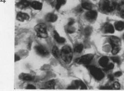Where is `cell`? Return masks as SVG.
Wrapping results in <instances>:
<instances>
[{
	"mask_svg": "<svg viewBox=\"0 0 124 91\" xmlns=\"http://www.w3.org/2000/svg\"><path fill=\"white\" fill-rule=\"evenodd\" d=\"M61 56L63 60L66 63H70L73 59L72 49L69 46H64L61 49Z\"/></svg>",
	"mask_w": 124,
	"mask_h": 91,
	"instance_id": "1",
	"label": "cell"
},
{
	"mask_svg": "<svg viewBox=\"0 0 124 91\" xmlns=\"http://www.w3.org/2000/svg\"><path fill=\"white\" fill-rule=\"evenodd\" d=\"M35 31L37 33V36L41 38H47L48 35L47 32V26L44 23H39L34 27Z\"/></svg>",
	"mask_w": 124,
	"mask_h": 91,
	"instance_id": "2",
	"label": "cell"
},
{
	"mask_svg": "<svg viewBox=\"0 0 124 91\" xmlns=\"http://www.w3.org/2000/svg\"><path fill=\"white\" fill-rule=\"evenodd\" d=\"M88 68L89 69L90 72H91L92 76L94 77L96 80L98 81H100L103 79L104 77V73L103 72L95 66H88Z\"/></svg>",
	"mask_w": 124,
	"mask_h": 91,
	"instance_id": "3",
	"label": "cell"
},
{
	"mask_svg": "<svg viewBox=\"0 0 124 91\" xmlns=\"http://www.w3.org/2000/svg\"><path fill=\"white\" fill-rule=\"evenodd\" d=\"M116 7V3L113 0H105L102 5V8L104 11L107 12L114 11Z\"/></svg>",
	"mask_w": 124,
	"mask_h": 91,
	"instance_id": "4",
	"label": "cell"
},
{
	"mask_svg": "<svg viewBox=\"0 0 124 91\" xmlns=\"http://www.w3.org/2000/svg\"><path fill=\"white\" fill-rule=\"evenodd\" d=\"M94 55L92 54L86 55L84 56H83L80 58H77L76 59V62L77 63L87 64L92 61L93 59L94 58Z\"/></svg>",
	"mask_w": 124,
	"mask_h": 91,
	"instance_id": "5",
	"label": "cell"
},
{
	"mask_svg": "<svg viewBox=\"0 0 124 91\" xmlns=\"http://www.w3.org/2000/svg\"><path fill=\"white\" fill-rule=\"evenodd\" d=\"M35 49L37 53L41 56H48L49 54L48 50L46 49L45 47L43 46H36V47H35Z\"/></svg>",
	"mask_w": 124,
	"mask_h": 91,
	"instance_id": "6",
	"label": "cell"
},
{
	"mask_svg": "<svg viewBox=\"0 0 124 91\" xmlns=\"http://www.w3.org/2000/svg\"><path fill=\"white\" fill-rule=\"evenodd\" d=\"M109 42L112 47H120L121 45L120 39L116 36H111L109 38Z\"/></svg>",
	"mask_w": 124,
	"mask_h": 91,
	"instance_id": "7",
	"label": "cell"
},
{
	"mask_svg": "<svg viewBox=\"0 0 124 91\" xmlns=\"http://www.w3.org/2000/svg\"><path fill=\"white\" fill-rule=\"evenodd\" d=\"M86 17L88 20L93 21L95 20L97 16V13L95 11H91L87 12L85 14Z\"/></svg>",
	"mask_w": 124,
	"mask_h": 91,
	"instance_id": "8",
	"label": "cell"
},
{
	"mask_svg": "<svg viewBox=\"0 0 124 91\" xmlns=\"http://www.w3.org/2000/svg\"><path fill=\"white\" fill-rule=\"evenodd\" d=\"M30 18L29 15L26 13H24L22 12L18 13L16 15V19L20 21H24L29 20Z\"/></svg>",
	"mask_w": 124,
	"mask_h": 91,
	"instance_id": "9",
	"label": "cell"
},
{
	"mask_svg": "<svg viewBox=\"0 0 124 91\" xmlns=\"http://www.w3.org/2000/svg\"><path fill=\"white\" fill-rule=\"evenodd\" d=\"M19 78L22 80L27 81H33L34 79V77L33 75L30 74L21 73L20 75Z\"/></svg>",
	"mask_w": 124,
	"mask_h": 91,
	"instance_id": "10",
	"label": "cell"
},
{
	"mask_svg": "<svg viewBox=\"0 0 124 91\" xmlns=\"http://www.w3.org/2000/svg\"><path fill=\"white\" fill-rule=\"evenodd\" d=\"M104 31L105 33L113 34L115 32V29L112 25L109 23H107L104 25Z\"/></svg>",
	"mask_w": 124,
	"mask_h": 91,
	"instance_id": "11",
	"label": "cell"
},
{
	"mask_svg": "<svg viewBox=\"0 0 124 91\" xmlns=\"http://www.w3.org/2000/svg\"><path fill=\"white\" fill-rule=\"evenodd\" d=\"M57 20V16L53 13H48L45 16V20L48 22L54 23Z\"/></svg>",
	"mask_w": 124,
	"mask_h": 91,
	"instance_id": "12",
	"label": "cell"
},
{
	"mask_svg": "<svg viewBox=\"0 0 124 91\" xmlns=\"http://www.w3.org/2000/svg\"><path fill=\"white\" fill-rule=\"evenodd\" d=\"M30 4V3L27 0H21L17 4V6L20 8L23 9L28 7Z\"/></svg>",
	"mask_w": 124,
	"mask_h": 91,
	"instance_id": "13",
	"label": "cell"
},
{
	"mask_svg": "<svg viewBox=\"0 0 124 91\" xmlns=\"http://www.w3.org/2000/svg\"><path fill=\"white\" fill-rule=\"evenodd\" d=\"M108 62H109V59L106 56H102L98 61L99 64H100L101 67L103 68L106 67V66L108 64Z\"/></svg>",
	"mask_w": 124,
	"mask_h": 91,
	"instance_id": "14",
	"label": "cell"
},
{
	"mask_svg": "<svg viewBox=\"0 0 124 91\" xmlns=\"http://www.w3.org/2000/svg\"><path fill=\"white\" fill-rule=\"evenodd\" d=\"M31 6L36 10H41L43 7L42 3L38 1H33L31 3Z\"/></svg>",
	"mask_w": 124,
	"mask_h": 91,
	"instance_id": "15",
	"label": "cell"
},
{
	"mask_svg": "<svg viewBox=\"0 0 124 91\" xmlns=\"http://www.w3.org/2000/svg\"><path fill=\"white\" fill-rule=\"evenodd\" d=\"M54 37L55 40L58 43H63L65 42V39L63 37H61L57 33V31H54Z\"/></svg>",
	"mask_w": 124,
	"mask_h": 91,
	"instance_id": "16",
	"label": "cell"
},
{
	"mask_svg": "<svg viewBox=\"0 0 124 91\" xmlns=\"http://www.w3.org/2000/svg\"><path fill=\"white\" fill-rule=\"evenodd\" d=\"M52 52L53 55L54 56L55 58L58 59L61 56V52L56 46H55L53 47L52 50Z\"/></svg>",
	"mask_w": 124,
	"mask_h": 91,
	"instance_id": "17",
	"label": "cell"
},
{
	"mask_svg": "<svg viewBox=\"0 0 124 91\" xmlns=\"http://www.w3.org/2000/svg\"><path fill=\"white\" fill-rule=\"evenodd\" d=\"M115 27L118 31H122L124 29V23L122 21H118L115 23Z\"/></svg>",
	"mask_w": 124,
	"mask_h": 91,
	"instance_id": "18",
	"label": "cell"
},
{
	"mask_svg": "<svg viewBox=\"0 0 124 91\" xmlns=\"http://www.w3.org/2000/svg\"><path fill=\"white\" fill-rule=\"evenodd\" d=\"M55 84H56V82L54 80H51L47 82L45 84V87L46 88H47V89H54Z\"/></svg>",
	"mask_w": 124,
	"mask_h": 91,
	"instance_id": "19",
	"label": "cell"
},
{
	"mask_svg": "<svg viewBox=\"0 0 124 91\" xmlns=\"http://www.w3.org/2000/svg\"><path fill=\"white\" fill-rule=\"evenodd\" d=\"M82 7L87 10H91L92 8V5L91 3L88 2H83L82 3Z\"/></svg>",
	"mask_w": 124,
	"mask_h": 91,
	"instance_id": "20",
	"label": "cell"
},
{
	"mask_svg": "<svg viewBox=\"0 0 124 91\" xmlns=\"http://www.w3.org/2000/svg\"><path fill=\"white\" fill-rule=\"evenodd\" d=\"M66 0H57V4L56 5V9L58 10L61 6L65 4Z\"/></svg>",
	"mask_w": 124,
	"mask_h": 91,
	"instance_id": "21",
	"label": "cell"
},
{
	"mask_svg": "<svg viewBox=\"0 0 124 91\" xmlns=\"http://www.w3.org/2000/svg\"><path fill=\"white\" fill-rule=\"evenodd\" d=\"M83 49V45L82 44H78L75 47V49H74V51H75L77 53H80Z\"/></svg>",
	"mask_w": 124,
	"mask_h": 91,
	"instance_id": "22",
	"label": "cell"
},
{
	"mask_svg": "<svg viewBox=\"0 0 124 91\" xmlns=\"http://www.w3.org/2000/svg\"><path fill=\"white\" fill-rule=\"evenodd\" d=\"M92 31V29L91 27H87L84 29V34L85 35V36H89V35H91Z\"/></svg>",
	"mask_w": 124,
	"mask_h": 91,
	"instance_id": "23",
	"label": "cell"
},
{
	"mask_svg": "<svg viewBox=\"0 0 124 91\" xmlns=\"http://www.w3.org/2000/svg\"><path fill=\"white\" fill-rule=\"evenodd\" d=\"M114 64H113V63L108 64L106 66V67H105L104 68V70L105 71L107 72V71H109V70H112V69L114 68Z\"/></svg>",
	"mask_w": 124,
	"mask_h": 91,
	"instance_id": "24",
	"label": "cell"
},
{
	"mask_svg": "<svg viewBox=\"0 0 124 91\" xmlns=\"http://www.w3.org/2000/svg\"><path fill=\"white\" fill-rule=\"evenodd\" d=\"M120 51V47H112V50H111V53L113 55H116Z\"/></svg>",
	"mask_w": 124,
	"mask_h": 91,
	"instance_id": "25",
	"label": "cell"
},
{
	"mask_svg": "<svg viewBox=\"0 0 124 91\" xmlns=\"http://www.w3.org/2000/svg\"><path fill=\"white\" fill-rule=\"evenodd\" d=\"M66 31L69 34H72L74 32V31H75V29H74V28L72 27V26H69V27L67 28L66 29Z\"/></svg>",
	"mask_w": 124,
	"mask_h": 91,
	"instance_id": "26",
	"label": "cell"
},
{
	"mask_svg": "<svg viewBox=\"0 0 124 91\" xmlns=\"http://www.w3.org/2000/svg\"><path fill=\"white\" fill-rule=\"evenodd\" d=\"M111 60L115 63H117V64H120V58L118 56H113V57H111Z\"/></svg>",
	"mask_w": 124,
	"mask_h": 91,
	"instance_id": "27",
	"label": "cell"
},
{
	"mask_svg": "<svg viewBox=\"0 0 124 91\" xmlns=\"http://www.w3.org/2000/svg\"><path fill=\"white\" fill-rule=\"evenodd\" d=\"M79 87H81L82 89H87V86L85 84L81 81H79Z\"/></svg>",
	"mask_w": 124,
	"mask_h": 91,
	"instance_id": "28",
	"label": "cell"
},
{
	"mask_svg": "<svg viewBox=\"0 0 124 91\" xmlns=\"http://www.w3.org/2000/svg\"><path fill=\"white\" fill-rule=\"evenodd\" d=\"M113 87L115 89L119 90V89H120V84L118 82H115L114 83Z\"/></svg>",
	"mask_w": 124,
	"mask_h": 91,
	"instance_id": "29",
	"label": "cell"
},
{
	"mask_svg": "<svg viewBox=\"0 0 124 91\" xmlns=\"http://www.w3.org/2000/svg\"><path fill=\"white\" fill-rule=\"evenodd\" d=\"M114 75L116 77H119L122 75V72L121 71H117L115 73Z\"/></svg>",
	"mask_w": 124,
	"mask_h": 91,
	"instance_id": "30",
	"label": "cell"
},
{
	"mask_svg": "<svg viewBox=\"0 0 124 91\" xmlns=\"http://www.w3.org/2000/svg\"><path fill=\"white\" fill-rule=\"evenodd\" d=\"M26 89H35L36 87L32 85H28L26 87Z\"/></svg>",
	"mask_w": 124,
	"mask_h": 91,
	"instance_id": "31",
	"label": "cell"
},
{
	"mask_svg": "<svg viewBox=\"0 0 124 91\" xmlns=\"http://www.w3.org/2000/svg\"><path fill=\"white\" fill-rule=\"evenodd\" d=\"M108 77L110 80V81H113L114 80V76L113 75H112V74L108 75Z\"/></svg>",
	"mask_w": 124,
	"mask_h": 91,
	"instance_id": "32",
	"label": "cell"
},
{
	"mask_svg": "<svg viewBox=\"0 0 124 91\" xmlns=\"http://www.w3.org/2000/svg\"><path fill=\"white\" fill-rule=\"evenodd\" d=\"M112 88H111L110 86H103L101 87V89H103V90H111Z\"/></svg>",
	"mask_w": 124,
	"mask_h": 91,
	"instance_id": "33",
	"label": "cell"
},
{
	"mask_svg": "<svg viewBox=\"0 0 124 91\" xmlns=\"http://www.w3.org/2000/svg\"><path fill=\"white\" fill-rule=\"evenodd\" d=\"M20 57L18 56H17V55H15V61H17L18 60H20Z\"/></svg>",
	"mask_w": 124,
	"mask_h": 91,
	"instance_id": "34",
	"label": "cell"
},
{
	"mask_svg": "<svg viewBox=\"0 0 124 91\" xmlns=\"http://www.w3.org/2000/svg\"><path fill=\"white\" fill-rule=\"evenodd\" d=\"M74 23V20H70V21H69V24H68V25H69V26H72V25Z\"/></svg>",
	"mask_w": 124,
	"mask_h": 91,
	"instance_id": "35",
	"label": "cell"
},
{
	"mask_svg": "<svg viewBox=\"0 0 124 91\" xmlns=\"http://www.w3.org/2000/svg\"></svg>",
	"mask_w": 124,
	"mask_h": 91,
	"instance_id": "36",
	"label": "cell"
}]
</instances>
